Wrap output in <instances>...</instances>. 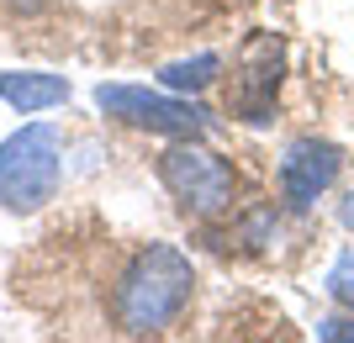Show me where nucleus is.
<instances>
[{"mask_svg":"<svg viewBox=\"0 0 354 343\" xmlns=\"http://www.w3.org/2000/svg\"><path fill=\"white\" fill-rule=\"evenodd\" d=\"M159 179L191 217H217V211L233 206V169H227V159L201 148L196 137H180L175 148H164Z\"/></svg>","mask_w":354,"mask_h":343,"instance_id":"7ed1b4c3","label":"nucleus"},{"mask_svg":"<svg viewBox=\"0 0 354 343\" xmlns=\"http://www.w3.org/2000/svg\"><path fill=\"white\" fill-rule=\"evenodd\" d=\"M328 296L339 301V306H349L354 312V248H344L339 259H333V269H328Z\"/></svg>","mask_w":354,"mask_h":343,"instance_id":"1a4fd4ad","label":"nucleus"},{"mask_svg":"<svg viewBox=\"0 0 354 343\" xmlns=\"http://www.w3.org/2000/svg\"><path fill=\"white\" fill-rule=\"evenodd\" d=\"M317 338H328V343H354V322L328 317V322H317Z\"/></svg>","mask_w":354,"mask_h":343,"instance_id":"9d476101","label":"nucleus"},{"mask_svg":"<svg viewBox=\"0 0 354 343\" xmlns=\"http://www.w3.org/2000/svg\"><path fill=\"white\" fill-rule=\"evenodd\" d=\"M339 222H344V227H349V233H354V190L344 195V206H339Z\"/></svg>","mask_w":354,"mask_h":343,"instance_id":"9b49d317","label":"nucleus"},{"mask_svg":"<svg viewBox=\"0 0 354 343\" xmlns=\"http://www.w3.org/2000/svg\"><path fill=\"white\" fill-rule=\"evenodd\" d=\"M95 106L106 117L127 121L138 133H159V137H201L207 133V111L180 95H159V90L143 85H101L95 90Z\"/></svg>","mask_w":354,"mask_h":343,"instance_id":"20e7f679","label":"nucleus"},{"mask_svg":"<svg viewBox=\"0 0 354 343\" xmlns=\"http://www.w3.org/2000/svg\"><path fill=\"white\" fill-rule=\"evenodd\" d=\"M196 285L191 259L180 254L175 243H148L133 264L122 269L117 296H111V312H117V328L133 333V338H148V333H164L185 312Z\"/></svg>","mask_w":354,"mask_h":343,"instance_id":"f257e3e1","label":"nucleus"},{"mask_svg":"<svg viewBox=\"0 0 354 343\" xmlns=\"http://www.w3.org/2000/svg\"><path fill=\"white\" fill-rule=\"evenodd\" d=\"M0 101L32 117V111H53L69 101V79L64 75H43V69H6L0 75Z\"/></svg>","mask_w":354,"mask_h":343,"instance_id":"0eeeda50","label":"nucleus"},{"mask_svg":"<svg viewBox=\"0 0 354 343\" xmlns=\"http://www.w3.org/2000/svg\"><path fill=\"white\" fill-rule=\"evenodd\" d=\"M281 79H286V43L275 32H254L243 53H238V75H233V106L243 121H270L275 111V95H281Z\"/></svg>","mask_w":354,"mask_h":343,"instance_id":"39448f33","label":"nucleus"},{"mask_svg":"<svg viewBox=\"0 0 354 343\" xmlns=\"http://www.w3.org/2000/svg\"><path fill=\"white\" fill-rule=\"evenodd\" d=\"M64 175V133L48 121H27L0 143V206L37 211L59 195Z\"/></svg>","mask_w":354,"mask_h":343,"instance_id":"f03ea898","label":"nucleus"},{"mask_svg":"<svg viewBox=\"0 0 354 343\" xmlns=\"http://www.w3.org/2000/svg\"><path fill=\"white\" fill-rule=\"evenodd\" d=\"M217 69H222V59H217V53H196V59L164 63V69H159V79H164V90H207L212 79H217Z\"/></svg>","mask_w":354,"mask_h":343,"instance_id":"6e6552de","label":"nucleus"},{"mask_svg":"<svg viewBox=\"0 0 354 343\" xmlns=\"http://www.w3.org/2000/svg\"><path fill=\"white\" fill-rule=\"evenodd\" d=\"M339 169H344L339 143H328V137H296L291 148L281 153V195H286V206L307 211L312 201L339 179Z\"/></svg>","mask_w":354,"mask_h":343,"instance_id":"423d86ee","label":"nucleus"}]
</instances>
